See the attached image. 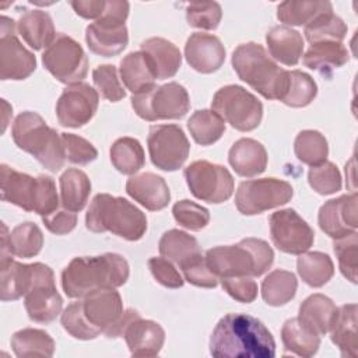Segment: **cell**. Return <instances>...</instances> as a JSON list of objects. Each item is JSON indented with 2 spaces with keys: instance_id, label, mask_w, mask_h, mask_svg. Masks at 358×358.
Here are the masks:
<instances>
[{
  "instance_id": "b9f144b4",
  "label": "cell",
  "mask_w": 358,
  "mask_h": 358,
  "mask_svg": "<svg viewBox=\"0 0 358 358\" xmlns=\"http://www.w3.org/2000/svg\"><path fill=\"white\" fill-rule=\"evenodd\" d=\"M13 256L29 259L36 256L43 246V234L34 222H21L13 228L8 236Z\"/></svg>"
},
{
  "instance_id": "5b68a950",
  "label": "cell",
  "mask_w": 358,
  "mask_h": 358,
  "mask_svg": "<svg viewBox=\"0 0 358 358\" xmlns=\"http://www.w3.org/2000/svg\"><path fill=\"white\" fill-rule=\"evenodd\" d=\"M232 67L242 81L266 99L282 98L288 85V70L281 69L262 45H239L232 53Z\"/></svg>"
},
{
  "instance_id": "bcb514c9",
  "label": "cell",
  "mask_w": 358,
  "mask_h": 358,
  "mask_svg": "<svg viewBox=\"0 0 358 358\" xmlns=\"http://www.w3.org/2000/svg\"><path fill=\"white\" fill-rule=\"evenodd\" d=\"M60 322L63 329L70 336L78 340H94L102 333L99 329L92 326L85 317L83 301L71 302L70 305H67V308L62 313Z\"/></svg>"
},
{
  "instance_id": "681fc988",
  "label": "cell",
  "mask_w": 358,
  "mask_h": 358,
  "mask_svg": "<svg viewBox=\"0 0 358 358\" xmlns=\"http://www.w3.org/2000/svg\"><path fill=\"white\" fill-rule=\"evenodd\" d=\"M172 214L180 227L190 231H200L210 221L208 210L187 199L176 201L172 207Z\"/></svg>"
},
{
  "instance_id": "4316f807",
  "label": "cell",
  "mask_w": 358,
  "mask_h": 358,
  "mask_svg": "<svg viewBox=\"0 0 358 358\" xmlns=\"http://www.w3.org/2000/svg\"><path fill=\"white\" fill-rule=\"evenodd\" d=\"M140 46L150 59L157 80L171 78L180 69L182 55L172 42L164 38H148Z\"/></svg>"
},
{
  "instance_id": "7a4b0ae2",
  "label": "cell",
  "mask_w": 358,
  "mask_h": 358,
  "mask_svg": "<svg viewBox=\"0 0 358 358\" xmlns=\"http://www.w3.org/2000/svg\"><path fill=\"white\" fill-rule=\"evenodd\" d=\"M129 278V263L117 253L74 257L62 271V287L69 298H83L99 288H117Z\"/></svg>"
},
{
  "instance_id": "ab89813d",
  "label": "cell",
  "mask_w": 358,
  "mask_h": 358,
  "mask_svg": "<svg viewBox=\"0 0 358 358\" xmlns=\"http://www.w3.org/2000/svg\"><path fill=\"white\" fill-rule=\"evenodd\" d=\"M187 129L193 140L200 145L214 144L225 131L224 119L213 109L196 110L187 120Z\"/></svg>"
},
{
  "instance_id": "816d5d0a",
  "label": "cell",
  "mask_w": 358,
  "mask_h": 358,
  "mask_svg": "<svg viewBox=\"0 0 358 358\" xmlns=\"http://www.w3.org/2000/svg\"><path fill=\"white\" fill-rule=\"evenodd\" d=\"M92 80L102 98L110 102H117L126 96L119 78L117 70L112 64H101L92 70Z\"/></svg>"
},
{
  "instance_id": "db71d44e",
  "label": "cell",
  "mask_w": 358,
  "mask_h": 358,
  "mask_svg": "<svg viewBox=\"0 0 358 358\" xmlns=\"http://www.w3.org/2000/svg\"><path fill=\"white\" fill-rule=\"evenodd\" d=\"M66 158L71 164L87 165L96 159L98 151L96 148L85 138L73 134V133H62Z\"/></svg>"
},
{
  "instance_id": "60d3db41",
  "label": "cell",
  "mask_w": 358,
  "mask_h": 358,
  "mask_svg": "<svg viewBox=\"0 0 358 358\" xmlns=\"http://www.w3.org/2000/svg\"><path fill=\"white\" fill-rule=\"evenodd\" d=\"M330 1L303 0V1H284L277 7V18L287 25H306L316 15L331 11Z\"/></svg>"
},
{
  "instance_id": "d6a6232c",
  "label": "cell",
  "mask_w": 358,
  "mask_h": 358,
  "mask_svg": "<svg viewBox=\"0 0 358 358\" xmlns=\"http://www.w3.org/2000/svg\"><path fill=\"white\" fill-rule=\"evenodd\" d=\"M60 201L63 208L78 213L81 211L91 193V182L85 172L77 168H70L59 178Z\"/></svg>"
},
{
  "instance_id": "cb8c5ba5",
  "label": "cell",
  "mask_w": 358,
  "mask_h": 358,
  "mask_svg": "<svg viewBox=\"0 0 358 358\" xmlns=\"http://www.w3.org/2000/svg\"><path fill=\"white\" fill-rule=\"evenodd\" d=\"M229 165L243 178H253L264 172L267 166V151L264 145L253 138H239L228 152Z\"/></svg>"
},
{
  "instance_id": "484cf974",
  "label": "cell",
  "mask_w": 358,
  "mask_h": 358,
  "mask_svg": "<svg viewBox=\"0 0 358 358\" xmlns=\"http://www.w3.org/2000/svg\"><path fill=\"white\" fill-rule=\"evenodd\" d=\"M337 312L338 308L329 296L313 294L299 305L298 319L316 334L324 336L330 331Z\"/></svg>"
},
{
  "instance_id": "8fae6325",
  "label": "cell",
  "mask_w": 358,
  "mask_h": 358,
  "mask_svg": "<svg viewBox=\"0 0 358 358\" xmlns=\"http://www.w3.org/2000/svg\"><path fill=\"white\" fill-rule=\"evenodd\" d=\"M183 175L192 194L201 201L218 204L234 193V178L222 165L204 159L194 161L185 168Z\"/></svg>"
},
{
  "instance_id": "9a60e30c",
  "label": "cell",
  "mask_w": 358,
  "mask_h": 358,
  "mask_svg": "<svg viewBox=\"0 0 358 358\" xmlns=\"http://www.w3.org/2000/svg\"><path fill=\"white\" fill-rule=\"evenodd\" d=\"M98 92L85 83H77L63 90L56 102V116L64 127H81L96 113Z\"/></svg>"
},
{
  "instance_id": "ba28073f",
  "label": "cell",
  "mask_w": 358,
  "mask_h": 358,
  "mask_svg": "<svg viewBox=\"0 0 358 358\" xmlns=\"http://www.w3.org/2000/svg\"><path fill=\"white\" fill-rule=\"evenodd\" d=\"M213 110L239 131L255 130L263 117L262 102L241 85L220 88L211 101Z\"/></svg>"
},
{
  "instance_id": "83f0119b",
  "label": "cell",
  "mask_w": 358,
  "mask_h": 358,
  "mask_svg": "<svg viewBox=\"0 0 358 358\" xmlns=\"http://www.w3.org/2000/svg\"><path fill=\"white\" fill-rule=\"evenodd\" d=\"M17 31L34 50L48 48L57 35L50 15L42 10L25 11L17 22Z\"/></svg>"
},
{
  "instance_id": "c3c4849f",
  "label": "cell",
  "mask_w": 358,
  "mask_h": 358,
  "mask_svg": "<svg viewBox=\"0 0 358 358\" xmlns=\"http://www.w3.org/2000/svg\"><path fill=\"white\" fill-rule=\"evenodd\" d=\"M310 187L319 194H333L341 189V175L338 168L329 161L310 166L308 172Z\"/></svg>"
},
{
  "instance_id": "9c48e42d",
  "label": "cell",
  "mask_w": 358,
  "mask_h": 358,
  "mask_svg": "<svg viewBox=\"0 0 358 358\" xmlns=\"http://www.w3.org/2000/svg\"><path fill=\"white\" fill-rule=\"evenodd\" d=\"M45 69L63 84L81 83L88 73V59L81 45L66 34H57L42 55Z\"/></svg>"
},
{
  "instance_id": "f6af8a7d",
  "label": "cell",
  "mask_w": 358,
  "mask_h": 358,
  "mask_svg": "<svg viewBox=\"0 0 358 358\" xmlns=\"http://www.w3.org/2000/svg\"><path fill=\"white\" fill-rule=\"evenodd\" d=\"M316 94L317 85L309 74L301 70H291L288 71L287 90L280 101L291 108H303L315 99Z\"/></svg>"
},
{
  "instance_id": "ffe728a7",
  "label": "cell",
  "mask_w": 358,
  "mask_h": 358,
  "mask_svg": "<svg viewBox=\"0 0 358 358\" xmlns=\"http://www.w3.org/2000/svg\"><path fill=\"white\" fill-rule=\"evenodd\" d=\"M85 42L90 50L102 57H112L127 46L129 35L124 24L98 18L85 29Z\"/></svg>"
},
{
  "instance_id": "94428289",
  "label": "cell",
  "mask_w": 358,
  "mask_h": 358,
  "mask_svg": "<svg viewBox=\"0 0 358 358\" xmlns=\"http://www.w3.org/2000/svg\"><path fill=\"white\" fill-rule=\"evenodd\" d=\"M138 316H140V313H138L137 310H134V309H127V310H124L123 315L120 316V319H119L112 327H109L106 331H103V334H105L106 337H109V338L122 337L124 329L127 327V324H129L133 319H136V317H138Z\"/></svg>"
},
{
  "instance_id": "d4e9b609",
  "label": "cell",
  "mask_w": 358,
  "mask_h": 358,
  "mask_svg": "<svg viewBox=\"0 0 358 358\" xmlns=\"http://www.w3.org/2000/svg\"><path fill=\"white\" fill-rule=\"evenodd\" d=\"M266 42L270 56L285 66L298 64L303 53L302 35L287 25L271 28L266 35Z\"/></svg>"
},
{
  "instance_id": "d590c367",
  "label": "cell",
  "mask_w": 358,
  "mask_h": 358,
  "mask_svg": "<svg viewBox=\"0 0 358 358\" xmlns=\"http://www.w3.org/2000/svg\"><path fill=\"white\" fill-rule=\"evenodd\" d=\"M158 249L164 257L179 266L201 253L197 239L180 229H169L164 232Z\"/></svg>"
},
{
  "instance_id": "f907efd6",
  "label": "cell",
  "mask_w": 358,
  "mask_h": 358,
  "mask_svg": "<svg viewBox=\"0 0 358 358\" xmlns=\"http://www.w3.org/2000/svg\"><path fill=\"white\" fill-rule=\"evenodd\" d=\"M222 17L221 6L217 1L190 3L186 7V20L190 27L200 29H215Z\"/></svg>"
},
{
  "instance_id": "6da1fadb",
  "label": "cell",
  "mask_w": 358,
  "mask_h": 358,
  "mask_svg": "<svg viewBox=\"0 0 358 358\" xmlns=\"http://www.w3.org/2000/svg\"><path fill=\"white\" fill-rule=\"evenodd\" d=\"M210 354L220 358H273L275 341L259 319L246 313H228L211 333Z\"/></svg>"
},
{
  "instance_id": "4dcf8cb0",
  "label": "cell",
  "mask_w": 358,
  "mask_h": 358,
  "mask_svg": "<svg viewBox=\"0 0 358 358\" xmlns=\"http://www.w3.org/2000/svg\"><path fill=\"white\" fill-rule=\"evenodd\" d=\"M350 53L341 42L323 41L312 43L303 55V64L322 74H329L334 69H338L348 63Z\"/></svg>"
},
{
  "instance_id": "f35d334b",
  "label": "cell",
  "mask_w": 358,
  "mask_h": 358,
  "mask_svg": "<svg viewBox=\"0 0 358 358\" xmlns=\"http://www.w3.org/2000/svg\"><path fill=\"white\" fill-rule=\"evenodd\" d=\"M110 162L123 175H134L144 164V150L137 138L120 137L110 147Z\"/></svg>"
},
{
  "instance_id": "f5cc1de1",
  "label": "cell",
  "mask_w": 358,
  "mask_h": 358,
  "mask_svg": "<svg viewBox=\"0 0 358 358\" xmlns=\"http://www.w3.org/2000/svg\"><path fill=\"white\" fill-rule=\"evenodd\" d=\"M179 267L182 268L185 280L196 287L214 288L218 284V277L210 270L206 262V256L201 253L192 257Z\"/></svg>"
},
{
  "instance_id": "680465c9",
  "label": "cell",
  "mask_w": 358,
  "mask_h": 358,
  "mask_svg": "<svg viewBox=\"0 0 358 358\" xmlns=\"http://www.w3.org/2000/svg\"><path fill=\"white\" fill-rule=\"evenodd\" d=\"M42 221L48 231L55 235H66L71 232L77 225V215L66 208L57 210L48 217H42Z\"/></svg>"
},
{
  "instance_id": "3957f363",
  "label": "cell",
  "mask_w": 358,
  "mask_h": 358,
  "mask_svg": "<svg viewBox=\"0 0 358 358\" xmlns=\"http://www.w3.org/2000/svg\"><path fill=\"white\" fill-rule=\"evenodd\" d=\"M85 227L96 234L112 232L126 241H138L147 231L144 213L123 197L96 194L87 211Z\"/></svg>"
},
{
  "instance_id": "4fadbf2b",
  "label": "cell",
  "mask_w": 358,
  "mask_h": 358,
  "mask_svg": "<svg viewBox=\"0 0 358 358\" xmlns=\"http://www.w3.org/2000/svg\"><path fill=\"white\" fill-rule=\"evenodd\" d=\"M151 162L162 171L172 172L183 166L190 144L183 130L176 124H154L147 138Z\"/></svg>"
},
{
  "instance_id": "8992f818",
  "label": "cell",
  "mask_w": 358,
  "mask_h": 358,
  "mask_svg": "<svg viewBox=\"0 0 358 358\" xmlns=\"http://www.w3.org/2000/svg\"><path fill=\"white\" fill-rule=\"evenodd\" d=\"M11 136L17 147L31 154L43 168L50 172L63 168L67 158L62 133L49 127L36 112L20 113L13 123Z\"/></svg>"
},
{
  "instance_id": "9f6ffc18",
  "label": "cell",
  "mask_w": 358,
  "mask_h": 358,
  "mask_svg": "<svg viewBox=\"0 0 358 358\" xmlns=\"http://www.w3.org/2000/svg\"><path fill=\"white\" fill-rule=\"evenodd\" d=\"M221 285L224 291L235 301L242 303H250L257 296V284L252 277L238 275V277H222Z\"/></svg>"
},
{
  "instance_id": "2e32d148",
  "label": "cell",
  "mask_w": 358,
  "mask_h": 358,
  "mask_svg": "<svg viewBox=\"0 0 358 358\" xmlns=\"http://www.w3.org/2000/svg\"><path fill=\"white\" fill-rule=\"evenodd\" d=\"M317 221L320 229L333 239H338L357 232V193L344 194L326 201L319 210Z\"/></svg>"
},
{
  "instance_id": "1f68e13d",
  "label": "cell",
  "mask_w": 358,
  "mask_h": 358,
  "mask_svg": "<svg viewBox=\"0 0 358 358\" xmlns=\"http://www.w3.org/2000/svg\"><path fill=\"white\" fill-rule=\"evenodd\" d=\"M281 341L287 351L309 358L317 352L320 336L306 327L298 317H291L281 327Z\"/></svg>"
},
{
  "instance_id": "277c9868",
  "label": "cell",
  "mask_w": 358,
  "mask_h": 358,
  "mask_svg": "<svg viewBox=\"0 0 358 358\" xmlns=\"http://www.w3.org/2000/svg\"><path fill=\"white\" fill-rule=\"evenodd\" d=\"M206 262L218 278L238 275L259 277L271 267L274 252L266 241L246 238L236 245L208 249Z\"/></svg>"
},
{
  "instance_id": "603a6c76",
  "label": "cell",
  "mask_w": 358,
  "mask_h": 358,
  "mask_svg": "<svg viewBox=\"0 0 358 358\" xmlns=\"http://www.w3.org/2000/svg\"><path fill=\"white\" fill-rule=\"evenodd\" d=\"M126 192L131 199L150 211L165 208L171 200V192L166 182L152 172H144L129 178L126 182Z\"/></svg>"
},
{
  "instance_id": "ac0fdd59",
  "label": "cell",
  "mask_w": 358,
  "mask_h": 358,
  "mask_svg": "<svg viewBox=\"0 0 358 358\" xmlns=\"http://www.w3.org/2000/svg\"><path fill=\"white\" fill-rule=\"evenodd\" d=\"M83 309L88 322L102 333L112 327L123 315L120 294L112 288H99L84 296Z\"/></svg>"
},
{
  "instance_id": "11a10c76",
  "label": "cell",
  "mask_w": 358,
  "mask_h": 358,
  "mask_svg": "<svg viewBox=\"0 0 358 358\" xmlns=\"http://www.w3.org/2000/svg\"><path fill=\"white\" fill-rule=\"evenodd\" d=\"M38 179V190H36V200L34 213L39 214L41 217H48L59 210V196L56 190V185L53 178L48 175H39Z\"/></svg>"
},
{
  "instance_id": "30bf717a",
  "label": "cell",
  "mask_w": 358,
  "mask_h": 358,
  "mask_svg": "<svg viewBox=\"0 0 358 358\" xmlns=\"http://www.w3.org/2000/svg\"><path fill=\"white\" fill-rule=\"evenodd\" d=\"M292 194V186L285 180L275 178L252 179L238 186L235 206L243 215H255L287 204Z\"/></svg>"
},
{
  "instance_id": "6f0895ef",
  "label": "cell",
  "mask_w": 358,
  "mask_h": 358,
  "mask_svg": "<svg viewBox=\"0 0 358 358\" xmlns=\"http://www.w3.org/2000/svg\"><path fill=\"white\" fill-rule=\"evenodd\" d=\"M148 268L152 277L166 288H180L185 282L180 273L166 257H151L148 260Z\"/></svg>"
},
{
  "instance_id": "ee69618b",
  "label": "cell",
  "mask_w": 358,
  "mask_h": 358,
  "mask_svg": "<svg viewBox=\"0 0 358 358\" xmlns=\"http://www.w3.org/2000/svg\"><path fill=\"white\" fill-rule=\"evenodd\" d=\"M294 151L301 162L309 166H315L327 159L329 144L326 137L320 131L302 130L295 137Z\"/></svg>"
},
{
  "instance_id": "74e56055",
  "label": "cell",
  "mask_w": 358,
  "mask_h": 358,
  "mask_svg": "<svg viewBox=\"0 0 358 358\" xmlns=\"http://www.w3.org/2000/svg\"><path fill=\"white\" fill-rule=\"evenodd\" d=\"M296 270L305 284L313 288L323 287L334 274V264L329 255L322 252H308L299 255Z\"/></svg>"
},
{
  "instance_id": "7402d4cb",
  "label": "cell",
  "mask_w": 358,
  "mask_h": 358,
  "mask_svg": "<svg viewBox=\"0 0 358 358\" xmlns=\"http://www.w3.org/2000/svg\"><path fill=\"white\" fill-rule=\"evenodd\" d=\"M0 171L1 200L11 203L25 211H34L38 190V179L32 178L28 173L18 172L6 164H1Z\"/></svg>"
},
{
  "instance_id": "f1b7e54d",
  "label": "cell",
  "mask_w": 358,
  "mask_h": 358,
  "mask_svg": "<svg viewBox=\"0 0 358 358\" xmlns=\"http://www.w3.org/2000/svg\"><path fill=\"white\" fill-rule=\"evenodd\" d=\"M120 80L124 87L134 94L150 90L155 85L152 64L144 52H130L120 60Z\"/></svg>"
},
{
  "instance_id": "8d00e7d4",
  "label": "cell",
  "mask_w": 358,
  "mask_h": 358,
  "mask_svg": "<svg viewBox=\"0 0 358 358\" xmlns=\"http://www.w3.org/2000/svg\"><path fill=\"white\" fill-rule=\"evenodd\" d=\"M298 280L294 273L287 270H273L262 282V296L270 306H282L296 294Z\"/></svg>"
},
{
  "instance_id": "d6986e66",
  "label": "cell",
  "mask_w": 358,
  "mask_h": 358,
  "mask_svg": "<svg viewBox=\"0 0 358 358\" xmlns=\"http://www.w3.org/2000/svg\"><path fill=\"white\" fill-rule=\"evenodd\" d=\"M36 69V59L14 35H0V78L25 80Z\"/></svg>"
},
{
  "instance_id": "e575fe53",
  "label": "cell",
  "mask_w": 358,
  "mask_h": 358,
  "mask_svg": "<svg viewBox=\"0 0 358 358\" xmlns=\"http://www.w3.org/2000/svg\"><path fill=\"white\" fill-rule=\"evenodd\" d=\"M53 338L41 329L27 327L18 330L11 337V348L18 358L45 357L49 358L55 352Z\"/></svg>"
},
{
  "instance_id": "44dd1931",
  "label": "cell",
  "mask_w": 358,
  "mask_h": 358,
  "mask_svg": "<svg viewBox=\"0 0 358 358\" xmlns=\"http://www.w3.org/2000/svg\"><path fill=\"white\" fill-rule=\"evenodd\" d=\"M122 337H124L133 357H155L165 343V331L161 324L141 316L127 324Z\"/></svg>"
},
{
  "instance_id": "52a82bcc",
  "label": "cell",
  "mask_w": 358,
  "mask_h": 358,
  "mask_svg": "<svg viewBox=\"0 0 358 358\" xmlns=\"http://www.w3.org/2000/svg\"><path fill=\"white\" fill-rule=\"evenodd\" d=\"M131 106L137 116L148 122L180 119L190 109V98L183 85L172 81L134 94Z\"/></svg>"
},
{
  "instance_id": "836d02e7",
  "label": "cell",
  "mask_w": 358,
  "mask_h": 358,
  "mask_svg": "<svg viewBox=\"0 0 358 358\" xmlns=\"http://www.w3.org/2000/svg\"><path fill=\"white\" fill-rule=\"evenodd\" d=\"M331 341L338 347L343 357H357V305L347 303L338 308L330 329Z\"/></svg>"
},
{
  "instance_id": "f546056e",
  "label": "cell",
  "mask_w": 358,
  "mask_h": 358,
  "mask_svg": "<svg viewBox=\"0 0 358 358\" xmlns=\"http://www.w3.org/2000/svg\"><path fill=\"white\" fill-rule=\"evenodd\" d=\"M0 282L3 302L21 298L31 288L32 266L15 262L13 257L0 259Z\"/></svg>"
},
{
  "instance_id": "91938a15",
  "label": "cell",
  "mask_w": 358,
  "mask_h": 358,
  "mask_svg": "<svg viewBox=\"0 0 358 358\" xmlns=\"http://www.w3.org/2000/svg\"><path fill=\"white\" fill-rule=\"evenodd\" d=\"M70 4L77 15L87 20H98L106 7L105 0H73Z\"/></svg>"
},
{
  "instance_id": "e0dca14e",
  "label": "cell",
  "mask_w": 358,
  "mask_h": 358,
  "mask_svg": "<svg viewBox=\"0 0 358 358\" xmlns=\"http://www.w3.org/2000/svg\"><path fill=\"white\" fill-rule=\"evenodd\" d=\"M225 48L221 41L204 32L192 34L185 45V57L190 67L199 73L217 71L225 62Z\"/></svg>"
},
{
  "instance_id": "7bdbcfd3",
  "label": "cell",
  "mask_w": 358,
  "mask_h": 358,
  "mask_svg": "<svg viewBox=\"0 0 358 358\" xmlns=\"http://www.w3.org/2000/svg\"><path fill=\"white\" fill-rule=\"evenodd\" d=\"M305 38L310 43L334 41L341 42L347 35V25L344 21L331 11H324L316 15L312 21L305 25Z\"/></svg>"
},
{
  "instance_id": "7dc6e473",
  "label": "cell",
  "mask_w": 358,
  "mask_h": 358,
  "mask_svg": "<svg viewBox=\"0 0 358 358\" xmlns=\"http://www.w3.org/2000/svg\"><path fill=\"white\" fill-rule=\"evenodd\" d=\"M334 253L338 259V267L341 274L350 280L352 284H357V268H358V236L357 232H352L347 236L334 239Z\"/></svg>"
},
{
  "instance_id": "5bb4252c",
  "label": "cell",
  "mask_w": 358,
  "mask_h": 358,
  "mask_svg": "<svg viewBox=\"0 0 358 358\" xmlns=\"http://www.w3.org/2000/svg\"><path fill=\"white\" fill-rule=\"evenodd\" d=\"M270 236L274 246L288 255H302L313 245L315 232L292 208L273 213L268 218Z\"/></svg>"
},
{
  "instance_id": "7c38bea8",
  "label": "cell",
  "mask_w": 358,
  "mask_h": 358,
  "mask_svg": "<svg viewBox=\"0 0 358 358\" xmlns=\"http://www.w3.org/2000/svg\"><path fill=\"white\" fill-rule=\"evenodd\" d=\"M32 284L24 295V305L31 320L36 323L53 322L63 308V299L55 285L52 268L43 263H32Z\"/></svg>"
}]
</instances>
